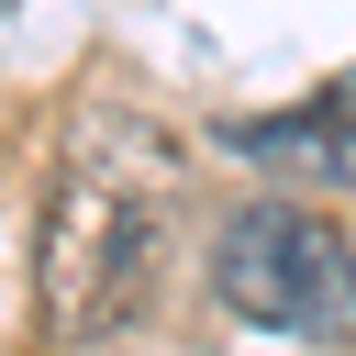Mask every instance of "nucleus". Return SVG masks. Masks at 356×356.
<instances>
[{
  "instance_id": "f03ea898",
  "label": "nucleus",
  "mask_w": 356,
  "mask_h": 356,
  "mask_svg": "<svg viewBox=\"0 0 356 356\" xmlns=\"http://www.w3.org/2000/svg\"><path fill=\"white\" fill-rule=\"evenodd\" d=\"M211 289H222V312H245L267 334H312V345L356 334V245L312 200H245L211 245Z\"/></svg>"
},
{
  "instance_id": "f257e3e1",
  "label": "nucleus",
  "mask_w": 356,
  "mask_h": 356,
  "mask_svg": "<svg viewBox=\"0 0 356 356\" xmlns=\"http://www.w3.org/2000/svg\"><path fill=\"white\" fill-rule=\"evenodd\" d=\"M167 189H178V145L156 122H122V111L78 122V145L44 189V222H33V300H44L56 345H100L145 312Z\"/></svg>"
},
{
  "instance_id": "7ed1b4c3",
  "label": "nucleus",
  "mask_w": 356,
  "mask_h": 356,
  "mask_svg": "<svg viewBox=\"0 0 356 356\" xmlns=\"http://www.w3.org/2000/svg\"><path fill=\"white\" fill-rule=\"evenodd\" d=\"M234 156H256V167H289V178H356V145L334 134V111L312 100V111H278V122H234L222 134Z\"/></svg>"
},
{
  "instance_id": "20e7f679",
  "label": "nucleus",
  "mask_w": 356,
  "mask_h": 356,
  "mask_svg": "<svg viewBox=\"0 0 356 356\" xmlns=\"http://www.w3.org/2000/svg\"><path fill=\"white\" fill-rule=\"evenodd\" d=\"M323 111H334V134L356 145V78H334V89H323Z\"/></svg>"
}]
</instances>
